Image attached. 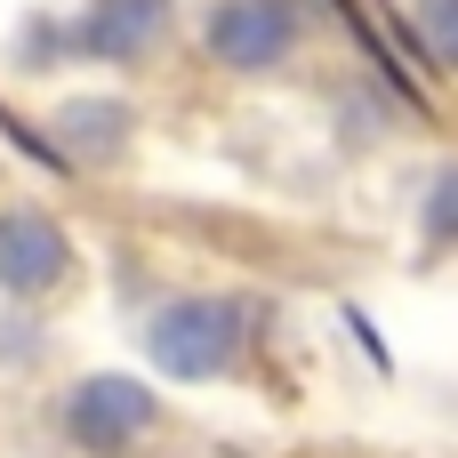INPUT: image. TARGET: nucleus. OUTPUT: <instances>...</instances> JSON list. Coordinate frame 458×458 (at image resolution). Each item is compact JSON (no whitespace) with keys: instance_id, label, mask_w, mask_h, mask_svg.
I'll return each mask as SVG.
<instances>
[{"instance_id":"nucleus-1","label":"nucleus","mask_w":458,"mask_h":458,"mask_svg":"<svg viewBox=\"0 0 458 458\" xmlns=\"http://www.w3.org/2000/svg\"><path fill=\"white\" fill-rule=\"evenodd\" d=\"M0 274H8V290H48L64 274V242L32 217H8L0 225Z\"/></svg>"},{"instance_id":"nucleus-2","label":"nucleus","mask_w":458,"mask_h":458,"mask_svg":"<svg viewBox=\"0 0 458 458\" xmlns=\"http://www.w3.org/2000/svg\"><path fill=\"white\" fill-rule=\"evenodd\" d=\"M427 40L443 56H458V0H427Z\"/></svg>"}]
</instances>
